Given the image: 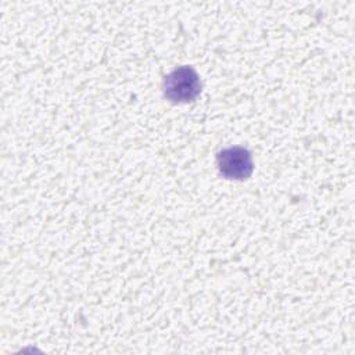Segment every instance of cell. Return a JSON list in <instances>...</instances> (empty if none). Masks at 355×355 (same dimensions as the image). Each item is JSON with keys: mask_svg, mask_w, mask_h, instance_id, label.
Here are the masks:
<instances>
[{"mask_svg": "<svg viewBox=\"0 0 355 355\" xmlns=\"http://www.w3.org/2000/svg\"><path fill=\"white\" fill-rule=\"evenodd\" d=\"M202 85L198 73L193 67L183 65L164 78V96L172 103H189L196 100L201 93Z\"/></svg>", "mask_w": 355, "mask_h": 355, "instance_id": "cell-1", "label": "cell"}, {"mask_svg": "<svg viewBox=\"0 0 355 355\" xmlns=\"http://www.w3.org/2000/svg\"><path fill=\"white\" fill-rule=\"evenodd\" d=\"M216 165L223 178L234 180H244L250 178L254 171L251 153L240 146L220 150L216 154Z\"/></svg>", "mask_w": 355, "mask_h": 355, "instance_id": "cell-2", "label": "cell"}]
</instances>
